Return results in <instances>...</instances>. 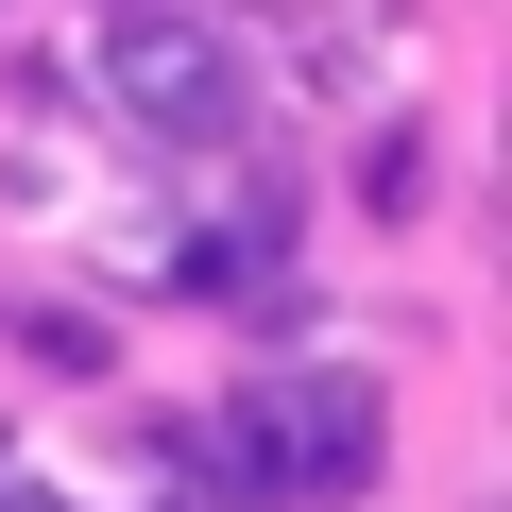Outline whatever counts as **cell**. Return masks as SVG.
<instances>
[{
	"label": "cell",
	"instance_id": "2",
	"mask_svg": "<svg viewBox=\"0 0 512 512\" xmlns=\"http://www.w3.org/2000/svg\"><path fill=\"white\" fill-rule=\"evenodd\" d=\"M222 444H239L256 495H359V478H376V393H359V376H291V393H256Z\"/></svg>",
	"mask_w": 512,
	"mask_h": 512
},
{
	"label": "cell",
	"instance_id": "1",
	"mask_svg": "<svg viewBox=\"0 0 512 512\" xmlns=\"http://www.w3.org/2000/svg\"><path fill=\"white\" fill-rule=\"evenodd\" d=\"M103 103L154 120V137H239V52L205 18H171V0H120L103 18Z\"/></svg>",
	"mask_w": 512,
	"mask_h": 512
}]
</instances>
